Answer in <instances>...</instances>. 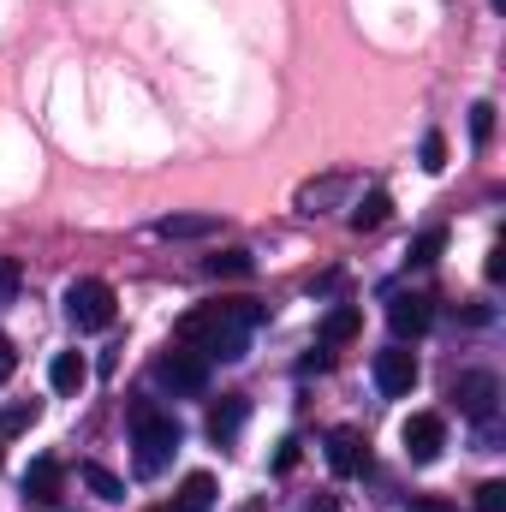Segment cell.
<instances>
[{
	"instance_id": "obj_9",
	"label": "cell",
	"mask_w": 506,
	"mask_h": 512,
	"mask_svg": "<svg viewBox=\"0 0 506 512\" xmlns=\"http://www.w3.org/2000/svg\"><path fill=\"white\" fill-rule=\"evenodd\" d=\"M328 465H334V477H364V471H370L364 435H358V429H334V435H328Z\"/></svg>"
},
{
	"instance_id": "obj_27",
	"label": "cell",
	"mask_w": 506,
	"mask_h": 512,
	"mask_svg": "<svg viewBox=\"0 0 506 512\" xmlns=\"http://www.w3.org/2000/svg\"><path fill=\"white\" fill-rule=\"evenodd\" d=\"M298 465V441H280V453H274V471H292Z\"/></svg>"
},
{
	"instance_id": "obj_19",
	"label": "cell",
	"mask_w": 506,
	"mask_h": 512,
	"mask_svg": "<svg viewBox=\"0 0 506 512\" xmlns=\"http://www.w3.org/2000/svg\"><path fill=\"white\" fill-rule=\"evenodd\" d=\"M78 477H84V483H90V489H96L102 501H126V483H120V477H114L108 465H96V459H84V465H78Z\"/></svg>"
},
{
	"instance_id": "obj_16",
	"label": "cell",
	"mask_w": 506,
	"mask_h": 512,
	"mask_svg": "<svg viewBox=\"0 0 506 512\" xmlns=\"http://www.w3.org/2000/svg\"><path fill=\"white\" fill-rule=\"evenodd\" d=\"M387 215H393V197L387 191H364V203L346 221H352V233H376V227H387Z\"/></svg>"
},
{
	"instance_id": "obj_17",
	"label": "cell",
	"mask_w": 506,
	"mask_h": 512,
	"mask_svg": "<svg viewBox=\"0 0 506 512\" xmlns=\"http://www.w3.org/2000/svg\"><path fill=\"white\" fill-rule=\"evenodd\" d=\"M179 512H209L215 507V477L209 471H191L185 483H179V501H173Z\"/></svg>"
},
{
	"instance_id": "obj_29",
	"label": "cell",
	"mask_w": 506,
	"mask_h": 512,
	"mask_svg": "<svg viewBox=\"0 0 506 512\" xmlns=\"http://www.w3.org/2000/svg\"><path fill=\"white\" fill-rule=\"evenodd\" d=\"M501 274H506V251L495 245V251H489V280H501Z\"/></svg>"
},
{
	"instance_id": "obj_26",
	"label": "cell",
	"mask_w": 506,
	"mask_h": 512,
	"mask_svg": "<svg viewBox=\"0 0 506 512\" xmlns=\"http://www.w3.org/2000/svg\"><path fill=\"white\" fill-rule=\"evenodd\" d=\"M12 370H18V352H12V340L0 334V382H12Z\"/></svg>"
},
{
	"instance_id": "obj_22",
	"label": "cell",
	"mask_w": 506,
	"mask_h": 512,
	"mask_svg": "<svg viewBox=\"0 0 506 512\" xmlns=\"http://www.w3.org/2000/svg\"><path fill=\"white\" fill-rule=\"evenodd\" d=\"M417 167H423V173H441V167H447V137H441V131H423V149H417Z\"/></svg>"
},
{
	"instance_id": "obj_1",
	"label": "cell",
	"mask_w": 506,
	"mask_h": 512,
	"mask_svg": "<svg viewBox=\"0 0 506 512\" xmlns=\"http://www.w3.org/2000/svg\"><path fill=\"white\" fill-rule=\"evenodd\" d=\"M262 304L256 298H221V304H203V310H185L179 328H173V346H191L203 352L209 364H239L245 346H251V328H262Z\"/></svg>"
},
{
	"instance_id": "obj_31",
	"label": "cell",
	"mask_w": 506,
	"mask_h": 512,
	"mask_svg": "<svg viewBox=\"0 0 506 512\" xmlns=\"http://www.w3.org/2000/svg\"><path fill=\"white\" fill-rule=\"evenodd\" d=\"M149 512H179V507H149Z\"/></svg>"
},
{
	"instance_id": "obj_23",
	"label": "cell",
	"mask_w": 506,
	"mask_h": 512,
	"mask_svg": "<svg viewBox=\"0 0 506 512\" xmlns=\"http://www.w3.org/2000/svg\"><path fill=\"white\" fill-rule=\"evenodd\" d=\"M489 137H495V102H477V108H471V143L483 149Z\"/></svg>"
},
{
	"instance_id": "obj_25",
	"label": "cell",
	"mask_w": 506,
	"mask_h": 512,
	"mask_svg": "<svg viewBox=\"0 0 506 512\" xmlns=\"http://www.w3.org/2000/svg\"><path fill=\"white\" fill-rule=\"evenodd\" d=\"M12 292H18V262L0 256V304H12Z\"/></svg>"
},
{
	"instance_id": "obj_30",
	"label": "cell",
	"mask_w": 506,
	"mask_h": 512,
	"mask_svg": "<svg viewBox=\"0 0 506 512\" xmlns=\"http://www.w3.org/2000/svg\"><path fill=\"white\" fill-rule=\"evenodd\" d=\"M310 512H334V495H322V501H310Z\"/></svg>"
},
{
	"instance_id": "obj_15",
	"label": "cell",
	"mask_w": 506,
	"mask_h": 512,
	"mask_svg": "<svg viewBox=\"0 0 506 512\" xmlns=\"http://www.w3.org/2000/svg\"><path fill=\"white\" fill-rule=\"evenodd\" d=\"M346 191V179L340 173H328V179H310V185H298V215H322L334 197Z\"/></svg>"
},
{
	"instance_id": "obj_11",
	"label": "cell",
	"mask_w": 506,
	"mask_h": 512,
	"mask_svg": "<svg viewBox=\"0 0 506 512\" xmlns=\"http://www.w3.org/2000/svg\"><path fill=\"white\" fill-rule=\"evenodd\" d=\"M60 483H66V465H60V459H36V465L24 471V495L42 501V507L60 501Z\"/></svg>"
},
{
	"instance_id": "obj_7",
	"label": "cell",
	"mask_w": 506,
	"mask_h": 512,
	"mask_svg": "<svg viewBox=\"0 0 506 512\" xmlns=\"http://www.w3.org/2000/svg\"><path fill=\"white\" fill-rule=\"evenodd\" d=\"M429 322H435V298H423V292H393V304H387V328H393L399 340L429 334Z\"/></svg>"
},
{
	"instance_id": "obj_8",
	"label": "cell",
	"mask_w": 506,
	"mask_h": 512,
	"mask_svg": "<svg viewBox=\"0 0 506 512\" xmlns=\"http://www.w3.org/2000/svg\"><path fill=\"white\" fill-rule=\"evenodd\" d=\"M376 387L387 393V399H405V393L417 387V358H411L405 346H387V352H376Z\"/></svg>"
},
{
	"instance_id": "obj_10",
	"label": "cell",
	"mask_w": 506,
	"mask_h": 512,
	"mask_svg": "<svg viewBox=\"0 0 506 512\" xmlns=\"http://www.w3.org/2000/svg\"><path fill=\"white\" fill-rule=\"evenodd\" d=\"M245 417H251V399H245V393H221V399L209 405V423H203V429H209V441H233V435L245 429Z\"/></svg>"
},
{
	"instance_id": "obj_28",
	"label": "cell",
	"mask_w": 506,
	"mask_h": 512,
	"mask_svg": "<svg viewBox=\"0 0 506 512\" xmlns=\"http://www.w3.org/2000/svg\"><path fill=\"white\" fill-rule=\"evenodd\" d=\"M411 512H453V507H447V501H435V495H417V501H411Z\"/></svg>"
},
{
	"instance_id": "obj_5",
	"label": "cell",
	"mask_w": 506,
	"mask_h": 512,
	"mask_svg": "<svg viewBox=\"0 0 506 512\" xmlns=\"http://www.w3.org/2000/svg\"><path fill=\"white\" fill-rule=\"evenodd\" d=\"M453 399H459V411H465L471 423L495 429V411H501V382H495V370H465V376L453 382Z\"/></svg>"
},
{
	"instance_id": "obj_2",
	"label": "cell",
	"mask_w": 506,
	"mask_h": 512,
	"mask_svg": "<svg viewBox=\"0 0 506 512\" xmlns=\"http://www.w3.org/2000/svg\"><path fill=\"white\" fill-rule=\"evenodd\" d=\"M131 441H137V477H161V471H167V459L179 453L185 429H179V417H173V411H161V405L137 399V405H131Z\"/></svg>"
},
{
	"instance_id": "obj_3",
	"label": "cell",
	"mask_w": 506,
	"mask_h": 512,
	"mask_svg": "<svg viewBox=\"0 0 506 512\" xmlns=\"http://www.w3.org/2000/svg\"><path fill=\"white\" fill-rule=\"evenodd\" d=\"M66 316H72L78 334H102V328H114L120 298H114L108 280H72V286H66Z\"/></svg>"
},
{
	"instance_id": "obj_13",
	"label": "cell",
	"mask_w": 506,
	"mask_h": 512,
	"mask_svg": "<svg viewBox=\"0 0 506 512\" xmlns=\"http://www.w3.org/2000/svg\"><path fill=\"white\" fill-rule=\"evenodd\" d=\"M149 233L155 239H209V233H221V215H167Z\"/></svg>"
},
{
	"instance_id": "obj_24",
	"label": "cell",
	"mask_w": 506,
	"mask_h": 512,
	"mask_svg": "<svg viewBox=\"0 0 506 512\" xmlns=\"http://www.w3.org/2000/svg\"><path fill=\"white\" fill-rule=\"evenodd\" d=\"M477 512H506V483H501V477L477 489Z\"/></svg>"
},
{
	"instance_id": "obj_6",
	"label": "cell",
	"mask_w": 506,
	"mask_h": 512,
	"mask_svg": "<svg viewBox=\"0 0 506 512\" xmlns=\"http://www.w3.org/2000/svg\"><path fill=\"white\" fill-rule=\"evenodd\" d=\"M399 441H405L411 465H435L441 447H447V417H441V411H411L405 429H399Z\"/></svg>"
},
{
	"instance_id": "obj_4",
	"label": "cell",
	"mask_w": 506,
	"mask_h": 512,
	"mask_svg": "<svg viewBox=\"0 0 506 512\" xmlns=\"http://www.w3.org/2000/svg\"><path fill=\"white\" fill-rule=\"evenodd\" d=\"M155 382L167 387V393H203L209 387V358L191 352V346H167L155 358Z\"/></svg>"
},
{
	"instance_id": "obj_14",
	"label": "cell",
	"mask_w": 506,
	"mask_h": 512,
	"mask_svg": "<svg viewBox=\"0 0 506 512\" xmlns=\"http://www.w3.org/2000/svg\"><path fill=\"white\" fill-rule=\"evenodd\" d=\"M364 334V310L358 304H334L328 316H322V346H346V340H358Z\"/></svg>"
},
{
	"instance_id": "obj_20",
	"label": "cell",
	"mask_w": 506,
	"mask_h": 512,
	"mask_svg": "<svg viewBox=\"0 0 506 512\" xmlns=\"http://www.w3.org/2000/svg\"><path fill=\"white\" fill-rule=\"evenodd\" d=\"M36 417H42V405H36V399H12V405H0V435H24Z\"/></svg>"
},
{
	"instance_id": "obj_12",
	"label": "cell",
	"mask_w": 506,
	"mask_h": 512,
	"mask_svg": "<svg viewBox=\"0 0 506 512\" xmlns=\"http://www.w3.org/2000/svg\"><path fill=\"white\" fill-rule=\"evenodd\" d=\"M48 382H54V393H84V382H90V364H84V352H54V364H48Z\"/></svg>"
},
{
	"instance_id": "obj_21",
	"label": "cell",
	"mask_w": 506,
	"mask_h": 512,
	"mask_svg": "<svg viewBox=\"0 0 506 512\" xmlns=\"http://www.w3.org/2000/svg\"><path fill=\"white\" fill-rule=\"evenodd\" d=\"M441 251H447V233H441V227H429V233H417V239H411V268H429V262H441Z\"/></svg>"
},
{
	"instance_id": "obj_18",
	"label": "cell",
	"mask_w": 506,
	"mask_h": 512,
	"mask_svg": "<svg viewBox=\"0 0 506 512\" xmlns=\"http://www.w3.org/2000/svg\"><path fill=\"white\" fill-rule=\"evenodd\" d=\"M203 268H209L215 280H251V274H256V256L251 251H221V256H209Z\"/></svg>"
}]
</instances>
